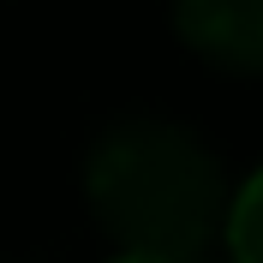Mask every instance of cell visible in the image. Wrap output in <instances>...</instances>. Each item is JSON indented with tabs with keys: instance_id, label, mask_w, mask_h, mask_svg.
<instances>
[{
	"instance_id": "obj_4",
	"label": "cell",
	"mask_w": 263,
	"mask_h": 263,
	"mask_svg": "<svg viewBox=\"0 0 263 263\" xmlns=\"http://www.w3.org/2000/svg\"><path fill=\"white\" fill-rule=\"evenodd\" d=\"M114 263H162V257H114Z\"/></svg>"
},
{
	"instance_id": "obj_2",
	"label": "cell",
	"mask_w": 263,
	"mask_h": 263,
	"mask_svg": "<svg viewBox=\"0 0 263 263\" xmlns=\"http://www.w3.org/2000/svg\"><path fill=\"white\" fill-rule=\"evenodd\" d=\"M174 24L221 72H263V0H174Z\"/></svg>"
},
{
	"instance_id": "obj_1",
	"label": "cell",
	"mask_w": 263,
	"mask_h": 263,
	"mask_svg": "<svg viewBox=\"0 0 263 263\" xmlns=\"http://www.w3.org/2000/svg\"><path fill=\"white\" fill-rule=\"evenodd\" d=\"M84 192L126 257L197 263L228 228V180L215 149L174 120H120L90 144Z\"/></svg>"
},
{
	"instance_id": "obj_3",
	"label": "cell",
	"mask_w": 263,
	"mask_h": 263,
	"mask_svg": "<svg viewBox=\"0 0 263 263\" xmlns=\"http://www.w3.org/2000/svg\"><path fill=\"white\" fill-rule=\"evenodd\" d=\"M228 251L233 263H263V167L228 203Z\"/></svg>"
}]
</instances>
